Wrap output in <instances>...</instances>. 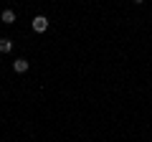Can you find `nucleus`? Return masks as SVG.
<instances>
[{"label": "nucleus", "instance_id": "nucleus-2", "mask_svg": "<svg viewBox=\"0 0 152 142\" xmlns=\"http://www.w3.org/2000/svg\"><path fill=\"white\" fill-rule=\"evenodd\" d=\"M28 69H31V64H28L26 59H15L13 61V71H15V74H26Z\"/></svg>", "mask_w": 152, "mask_h": 142}, {"label": "nucleus", "instance_id": "nucleus-5", "mask_svg": "<svg viewBox=\"0 0 152 142\" xmlns=\"http://www.w3.org/2000/svg\"><path fill=\"white\" fill-rule=\"evenodd\" d=\"M132 3H134V5H142V3H145V0H132Z\"/></svg>", "mask_w": 152, "mask_h": 142}, {"label": "nucleus", "instance_id": "nucleus-3", "mask_svg": "<svg viewBox=\"0 0 152 142\" xmlns=\"http://www.w3.org/2000/svg\"><path fill=\"white\" fill-rule=\"evenodd\" d=\"M0 20L5 23V26H10V23H15V10H10V8H5V10L0 13Z\"/></svg>", "mask_w": 152, "mask_h": 142}, {"label": "nucleus", "instance_id": "nucleus-4", "mask_svg": "<svg viewBox=\"0 0 152 142\" xmlns=\"http://www.w3.org/2000/svg\"><path fill=\"white\" fill-rule=\"evenodd\" d=\"M13 51V41L10 38H0V53H10Z\"/></svg>", "mask_w": 152, "mask_h": 142}, {"label": "nucleus", "instance_id": "nucleus-1", "mask_svg": "<svg viewBox=\"0 0 152 142\" xmlns=\"http://www.w3.org/2000/svg\"><path fill=\"white\" fill-rule=\"evenodd\" d=\"M31 26H33L36 33H46V31H48V18H46V15H36L31 20Z\"/></svg>", "mask_w": 152, "mask_h": 142}]
</instances>
